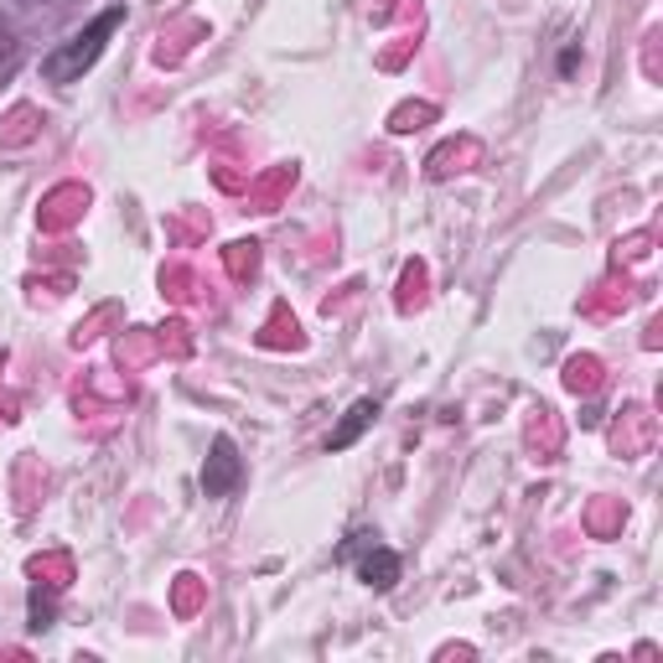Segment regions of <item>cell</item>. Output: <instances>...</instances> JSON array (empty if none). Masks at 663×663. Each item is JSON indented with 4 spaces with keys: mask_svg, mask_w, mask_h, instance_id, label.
Instances as JSON below:
<instances>
[{
    "mask_svg": "<svg viewBox=\"0 0 663 663\" xmlns=\"http://www.w3.org/2000/svg\"><path fill=\"white\" fill-rule=\"evenodd\" d=\"M373 415H379V410H373V399H358V405L348 410V420H342V426L327 435V446H332V451H348L352 441H358V435L373 426Z\"/></svg>",
    "mask_w": 663,
    "mask_h": 663,
    "instance_id": "obj_3",
    "label": "cell"
},
{
    "mask_svg": "<svg viewBox=\"0 0 663 663\" xmlns=\"http://www.w3.org/2000/svg\"><path fill=\"white\" fill-rule=\"evenodd\" d=\"M119 21H125V11H119V5H115V11H104V16H98L94 26H89V32H79L73 42H62L58 53L42 62V73H47L53 83H73L79 73H89V68L98 62V53H104V42L115 37Z\"/></svg>",
    "mask_w": 663,
    "mask_h": 663,
    "instance_id": "obj_1",
    "label": "cell"
},
{
    "mask_svg": "<svg viewBox=\"0 0 663 663\" xmlns=\"http://www.w3.org/2000/svg\"><path fill=\"white\" fill-rule=\"evenodd\" d=\"M358 575H363L373 591H389V585L399 581V560H394L389 549H373V555H363V560H358Z\"/></svg>",
    "mask_w": 663,
    "mask_h": 663,
    "instance_id": "obj_4",
    "label": "cell"
},
{
    "mask_svg": "<svg viewBox=\"0 0 663 663\" xmlns=\"http://www.w3.org/2000/svg\"><path fill=\"white\" fill-rule=\"evenodd\" d=\"M239 451L229 435H218L213 441V456H208V467H202V488H208V498H223V492L239 482Z\"/></svg>",
    "mask_w": 663,
    "mask_h": 663,
    "instance_id": "obj_2",
    "label": "cell"
}]
</instances>
